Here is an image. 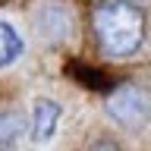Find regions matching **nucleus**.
<instances>
[{"mask_svg":"<svg viewBox=\"0 0 151 151\" xmlns=\"http://www.w3.org/2000/svg\"><path fill=\"white\" fill-rule=\"evenodd\" d=\"M94 38L107 57H132L145 41V16L126 0H110L94 9Z\"/></svg>","mask_w":151,"mask_h":151,"instance_id":"f257e3e1","label":"nucleus"},{"mask_svg":"<svg viewBox=\"0 0 151 151\" xmlns=\"http://www.w3.org/2000/svg\"><path fill=\"white\" fill-rule=\"evenodd\" d=\"M107 113L126 129H142L151 120V91L135 82H123L107 94Z\"/></svg>","mask_w":151,"mask_h":151,"instance_id":"f03ea898","label":"nucleus"},{"mask_svg":"<svg viewBox=\"0 0 151 151\" xmlns=\"http://www.w3.org/2000/svg\"><path fill=\"white\" fill-rule=\"evenodd\" d=\"M57 123H60V104L50 98H38L35 110H32V139L47 142L57 132Z\"/></svg>","mask_w":151,"mask_h":151,"instance_id":"7ed1b4c3","label":"nucleus"},{"mask_svg":"<svg viewBox=\"0 0 151 151\" xmlns=\"http://www.w3.org/2000/svg\"><path fill=\"white\" fill-rule=\"evenodd\" d=\"M19 54H22V38H19V32L9 25V22L0 19V69L9 66L13 60H19Z\"/></svg>","mask_w":151,"mask_h":151,"instance_id":"20e7f679","label":"nucleus"},{"mask_svg":"<svg viewBox=\"0 0 151 151\" xmlns=\"http://www.w3.org/2000/svg\"><path fill=\"white\" fill-rule=\"evenodd\" d=\"M22 129H25V116H22V113L0 110V145H9Z\"/></svg>","mask_w":151,"mask_h":151,"instance_id":"39448f33","label":"nucleus"},{"mask_svg":"<svg viewBox=\"0 0 151 151\" xmlns=\"http://www.w3.org/2000/svg\"><path fill=\"white\" fill-rule=\"evenodd\" d=\"M91 151H120V145L110 142V139H101V142H94V145H91Z\"/></svg>","mask_w":151,"mask_h":151,"instance_id":"423d86ee","label":"nucleus"}]
</instances>
